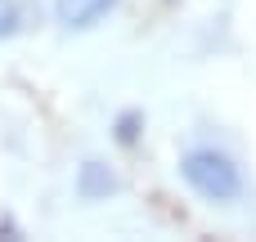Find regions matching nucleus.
<instances>
[{
  "label": "nucleus",
  "instance_id": "nucleus-1",
  "mask_svg": "<svg viewBox=\"0 0 256 242\" xmlns=\"http://www.w3.org/2000/svg\"><path fill=\"white\" fill-rule=\"evenodd\" d=\"M180 175H184V184H189L198 198H207V202H234V198L243 193V171H238L234 157L220 153V148H189V153L180 157Z\"/></svg>",
  "mask_w": 256,
  "mask_h": 242
},
{
  "label": "nucleus",
  "instance_id": "nucleus-2",
  "mask_svg": "<svg viewBox=\"0 0 256 242\" xmlns=\"http://www.w3.org/2000/svg\"><path fill=\"white\" fill-rule=\"evenodd\" d=\"M112 9H117V0H54V18H58L68 31L94 27V22H104Z\"/></svg>",
  "mask_w": 256,
  "mask_h": 242
},
{
  "label": "nucleus",
  "instance_id": "nucleus-3",
  "mask_svg": "<svg viewBox=\"0 0 256 242\" xmlns=\"http://www.w3.org/2000/svg\"><path fill=\"white\" fill-rule=\"evenodd\" d=\"M76 193H81V202H99V198L117 193V175L108 166H99V162H86L76 171Z\"/></svg>",
  "mask_w": 256,
  "mask_h": 242
},
{
  "label": "nucleus",
  "instance_id": "nucleus-4",
  "mask_svg": "<svg viewBox=\"0 0 256 242\" xmlns=\"http://www.w3.org/2000/svg\"><path fill=\"white\" fill-rule=\"evenodd\" d=\"M18 27H22V13H18V4H14V0H0V40H9Z\"/></svg>",
  "mask_w": 256,
  "mask_h": 242
},
{
  "label": "nucleus",
  "instance_id": "nucleus-5",
  "mask_svg": "<svg viewBox=\"0 0 256 242\" xmlns=\"http://www.w3.org/2000/svg\"><path fill=\"white\" fill-rule=\"evenodd\" d=\"M140 126H144L140 112H122V117H117V139H122V144H135V139H140Z\"/></svg>",
  "mask_w": 256,
  "mask_h": 242
}]
</instances>
